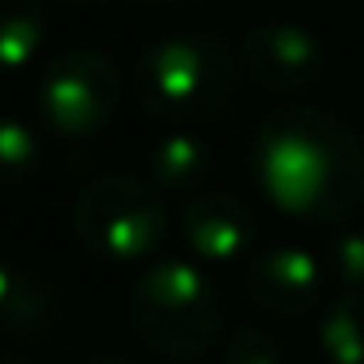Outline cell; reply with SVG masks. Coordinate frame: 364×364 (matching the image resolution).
Listing matches in <instances>:
<instances>
[{
  "label": "cell",
  "mask_w": 364,
  "mask_h": 364,
  "mask_svg": "<svg viewBox=\"0 0 364 364\" xmlns=\"http://www.w3.org/2000/svg\"><path fill=\"white\" fill-rule=\"evenodd\" d=\"M251 173L294 220H348L364 204V137L321 106H278L251 137Z\"/></svg>",
  "instance_id": "obj_1"
},
{
  "label": "cell",
  "mask_w": 364,
  "mask_h": 364,
  "mask_svg": "<svg viewBox=\"0 0 364 364\" xmlns=\"http://www.w3.org/2000/svg\"><path fill=\"white\" fill-rule=\"evenodd\" d=\"M239 55L215 32H168L145 43L134 63V90L157 122L200 129L235 98Z\"/></svg>",
  "instance_id": "obj_2"
},
{
  "label": "cell",
  "mask_w": 364,
  "mask_h": 364,
  "mask_svg": "<svg viewBox=\"0 0 364 364\" xmlns=\"http://www.w3.org/2000/svg\"><path fill=\"white\" fill-rule=\"evenodd\" d=\"M134 337L165 360H200L223 345L228 301L200 267L165 259L145 267L126 294Z\"/></svg>",
  "instance_id": "obj_3"
},
{
  "label": "cell",
  "mask_w": 364,
  "mask_h": 364,
  "mask_svg": "<svg viewBox=\"0 0 364 364\" xmlns=\"http://www.w3.org/2000/svg\"><path fill=\"white\" fill-rule=\"evenodd\" d=\"M71 228L98 259L137 262L161 251L168 235V196L149 176L106 173L79 188L71 204Z\"/></svg>",
  "instance_id": "obj_4"
},
{
  "label": "cell",
  "mask_w": 364,
  "mask_h": 364,
  "mask_svg": "<svg viewBox=\"0 0 364 364\" xmlns=\"http://www.w3.org/2000/svg\"><path fill=\"white\" fill-rule=\"evenodd\" d=\"M36 106L59 137H95L118 118L122 71L102 48H67L40 71Z\"/></svg>",
  "instance_id": "obj_5"
},
{
  "label": "cell",
  "mask_w": 364,
  "mask_h": 364,
  "mask_svg": "<svg viewBox=\"0 0 364 364\" xmlns=\"http://www.w3.org/2000/svg\"><path fill=\"white\" fill-rule=\"evenodd\" d=\"M239 67L270 95H301L317 87L329 67L321 40L301 24H255L239 43Z\"/></svg>",
  "instance_id": "obj_6"
},
{
  "label": "cell",
  "mask_w": 364,
  "mask_h": 364,
  "mask_svg": "<svg viewBox=\"0 0 364 364\" xmlns=\"http://www.w3.org/2000/svg\"><path fill=\"white\" fill-rule=\"evenodd\" d=\"M243 282L259 309H267L274 317H298L314 309V301L321 298L329 278H325L321 259H314L309 251L274 243L247 259Z\"/></svg>",
  "instance_id": "obj_7"
},
{
  "label": "cell",
  "mask_w": 364,
  "mask_h": 364,
  "mask_svg": "<svg viewBox=\"0 0 364 364\" xmlns=\"http://www.w3.org/2000/svg\"><path fill=\"white\" fill-rule=\"evenodd\" d=\"M181 239L196 259L208 262H235L247 255L259 239V220H255L251 204L235 192L204 188L188 196L181 212Z\"/></svg>",
  "instance_id": "obj_8"
},
{
  "label": "cell",
  "mask_w": 364,
  "mask_h": 364,
  "mask_svg": "<svg viewBox=\"0 0 364 364\" xmlns=\"http://www.w3.org/2000/svg\"><path fill=\"white\" fill-rule=\"evenodd\" d=\"M145 173L165 196H196L212 176V145L196 129H173L153 145Z\"/></svg>",
  "instance_id": "obj_9"
},
{
  "label": "cell",
  "mask_w": 364,
  "mask_h": 364,
  "mask_svg": "<svg viewBox=\"0 0 364 364\" xmlns=\"http://www.w3.org/2000/svg\"><path fill=\"white\" fill-rule=\"evenodd\" d=\"M317 341L329 364H364V290H341L321 309Z\"/></svg>",
  "instance_id": "obj_10"
},
{
  "label": "cell",
  "mask_w": 364,
  "mask_h": 364,
  "mask_svg": "<svg viewBox=\"0 0 364 364\" xmlns=\"http://www.w3.org/2000/svg\"><path fill=\"white\" fill-rule=\"evenodd\" d=\"M48 9L43 0H0V71L32 63L43 48Z\"/></svg>",
  "instance_id": "obj_11"
},
{
  "label": "cell",
  "mask_w": 364,
  "mask_h": 364,
  "mask_svg": "<svg viewBox=\"0 0 364 364\" xmlns=\"http://www.w3.org/2000/svg\"><path fill=\"white\" fill-rule=\"evenodd\" d=\"M43 165V141L28 122L0 118V188H16Z\"/></svg>",
  "instance_id": "obj_12"
},
{
  "label": "cell",
  "mask_w": 364,
  "mask_h": 364,
  "mask_svg": "<svg viewBox=\"0 0 364 364\" xmlns=\"http://www.w3.org/2000/svg\"><path fill=\"white\" fill-rule=\"evenodd\" d=\"M321 267L337 290H364V231H341L325 251Z\"/></svg>",
  "instance_id": "obj_13"
},
{
  "label": "cell",
  "mask_w": 364,
  "mask_h": 364,
  "mask_svg": "<svg viewBox=\"0 0 364 364\" xmlns=\"http://www.w3.org/2000/svg\"><path fill=\"white\" fill-rule=\"evenodd\" d=\"M220 364H286L282 345L259 325H239L223 337Z\"/></svg>",
  "instance_id": "obj_14"
},
{
  "label": "cell",
  "mask_w": 364,
  "mask_h": 364,
  "mask_svg": "<svg viewBox=\"0 0 364 364\" xmlns=\"http://www.w3.org/2000/svg\"><path fill=\"white\" fill-rule=\"evenodd\" d=\"M24 294H28L24 274L0 255V317H12V321H16L20 317L16 309H24Z\"/></svg>",
  "instance_id": "obj_15"
},
{
  "label": "cell",
  "mask_w": 364,
  "mask_h": 364,
  "mask_svg": "<svg viewBox=\"0 0 364 364\" xmlns=\"http://www.w3.org/2000/svg\"><path fill=\"white\" fill-rule=\"evenodd\" d=\"M145 9H181V4H196V0H137Z\"/></svg>",
  "instance_id": "obj_16"
},
{
  "label": "cell",
  "mask_w": 364,
  "mask_h": 364,
  "mask_svg": "<svg viewBox=\"0 0 364 364\" xmlns=\"http://www.w3.org/2000/svg\"><path fill=\"white\" fill-rule=\"evenodd\" d=\"M87 364H137V360H126V356H95Z\"/></svg>",
  "instance_id": "obj_17"
},
{
  "label": "cell",
  "mask_w": 364,
  "mask_h": 364,
  "mask_svg": "<svg viewBox=\"0 0 364 364\" xmlns=\"http://www.w3.org/2000/svg\"><path fill=\"white\" fill-rule=\"evenodd\" d=\"M0 364H28V360H20V356H12V353H0Z\"/></svg>",
  "instance_id": "obj_18"
},
{
  "label": "cell",
  "mask_w": 364,
  "mask_h": 364,
  "mask_svg": "<svg viewBox=\"0 0 364 364\" xmlns=\"http://www.w3.org/2000/svg\"><path fill=\"white\" fill-rule=\"evenodd\" d=\"M59 4H102V0H59Z\"/></svg>",
  "instance_id": "obj_19"
}]
</instances>
